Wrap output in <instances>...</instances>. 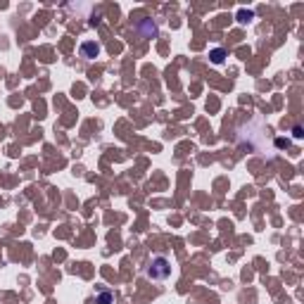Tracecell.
Segmentation results:
<instances>
[{"mask_svg": "<svg viewBox=\"0 0 304 304\" xmlns=\"http://www.w3.org/2000/svg\"><path fill=\"white\" fill-rule=\"evenodd\" d=\"M292 135H295V138H302V128H299V126H295V131H292Z\"/></svg>", "mask_w": 304, "mask_h": 304, "instance_id": "5", "label": "cell"}, {"mask_svg": "<svg viewBox=\"0 0 304 304\" xmlns=\"http://www.w3.org/2000/svg\"><path fill=\"white\" fill-rule=\"evenodd\" d=\"M147 276L152 280H164V278L171 276V264L169 259H164V257H155L150 261V268H147Z\"/></svg>", "mask_w": 304, "mask_h": 304, "instance_id": "1", "label": "cell"}, {"mask_svg": "<svg viewBox=\"0 0 304 304\" xmlns=\"http://www.w3.org/2000/svg\"><path fill=\"white\" fill-rule=\"evenodd\" d=\"M81 53H83V57H88V60H93V57H98L100 45H95V43H83V48H81Z\"/></svg>", "mask_w": 304, "mask_h": 304, "instance_id": "3", "label": "cell"}, {"mask_svg": "<svg viewBox=\"0 0 304 304\" xmlns=\"http://www.w3.org/2000/svg\"><path fill=\"white\" fill-rule=\"evenodd\" d=\"M135 29H138V34L143 38H155L157 36V24L152 22V19H140L138 24H135Z\"/></svg>", "mask_w": 304, "mask_h": 304, "instance_id": "2", "label": "cell"}, {"mask_svg": "<svg viewBox=\"0 0 304 304\" xmlns=\"http://www.w3.org/2000/svg\"><path fill=\"white\" fill-rule=\"evenodd\" d=\"M109 299H112L109 292H102V295H100V304H109Z\"/></svg>", "mask_w": 304, "mask_h": 304, "instance_id": "4", "label": "cell"}]
</instances>
